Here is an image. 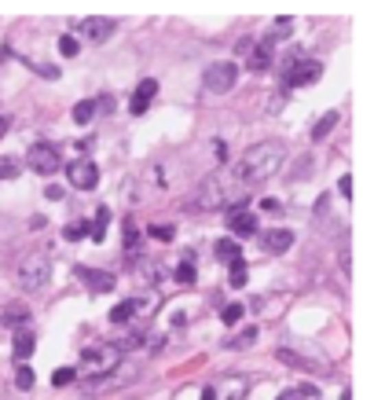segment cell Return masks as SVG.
<instances>
[{"mask_svg":"<svg viewBox=\"0 0 374 400\" xmlns=\"http://www.w3.org/2000/svg\"><path fill=\"white\" fill-rule=\"evenodd\" d=\"M283 162H286V143H279V140L253 143L250 151H246L239 162L231 165V180H235L239 191H246V187L264 184L268 176H275V173L283 169Z\"/></svg>","mask_w":374,"mask_h":400,"instance_id":"obj_1","label":"cell"},{"mask_svg":"<svg viewBox=\"0 0 374 400\" xmlns=\"http://www.w3.org/2000/svg\"><path fill=\"white\" fill-rule=\"evenodd\" d=\"M235 198H242V191L235 187L231 173H213L198 184V191H195L191 202H195L198 209H206V213H217V209H228Z\"/></svg>","mask_w":374,"mask_h":400,"instance_id":"obj_2","label":"cell"},{"mask_svg":"<svg viewBox=\"0 0 374 400\" xmlns=\"http://www.w3.org/2000/svg\"><path fill=\"white\" fill-rule=\"evenodd\" d=\"M121 364V353L114 349V342L110 345H92V349H84L81 353V367H73L81 378H92V382H100V378H110L114 375V367Z\"/></svg>","mask_w":374,"mask_h":400,"instance_id":"obj_3","label":"cell"},{"mask_svg":"<svg viewBox=\"0 0 374 400\" xmlns=\"http://www.w3.org/2000/svg\"><path fill=\"white\" fill-rule=\"evenodd\" d=\"M15 276H19V287L23 290H40L51 279V257L45 254V250H34V254H26L23 261H19Z\"/></svg>","mask_w":374,"mask_h":400,"instance_id":"obj_4","label":"cell"},{"mask_svg":"<svg viewBox=\"0 0 374 400\" xmlns=\"http://www.w3.org/2000/svg\"><path fill=\"white\" fill-rule=\"evenodd\" d=\"M319 78V62L316 59H301L297 51H290V59H286V78H283V89L290 92L297 85H308V81Z\"/></svg>","mask_w":374,"mask_h":400,"instance_id":"obj_5","label":"cell"},{"mask_svg":"<svg viewBox=\"0 0 374 400\" xmlns=\"http://www.w3.org/2000/svg\"><path fill=\"white\" fill-rule=\"evenodd\" d=\"M26 165L34 173H40V176H51V173L62 169V158H59V151L51 143H34L30 147V154H26Z\"/></svg>","mask_w":374,"mask_h":400,"instance_id":"obj_6","label":"cell"},{"mask_svg":"<svg viewBox=\"0 0 374 400\" xmlns=\"http://www.w3.org/2000/svg\"><path fill=\"white\" fill-rule=\"evenodd\" d=\"M235 81H239V67H235V62H213V67H206V73H202L206 92H228V89H235Z\"/></svg>","mask_w":374,"mask_h":400,"instance_id":"obj_7","label":"cell"},{"mask_svg":"<svg viewBox=\"0 0 374 400\" xmlns=\"http://www.w3.org/2000/svg\"><path fill=\"white\" fill-rule=\"evenodd\" d=\"M67 176H70V184L78 187V191H92V187H100V169H95L92 158H78V162H70Z\"/></svg>","mask_w":374,"mask_h":400,"instance_id":"obj_8","label":"cell"},{"mask_svg":"<svg viewBox=\"0 0 374 400\" xmlns=\"http://www.w3.org/2000/svg\"><path fill=\"white\" fill-rule=\"evenodd\" d=\"M73 272H78V279L84 283V287H89L92 294H103V290H114V276H110V272H100V268H89V265H78V268H73Z\"/></svg>","mask_w":374,"mask_h":400,"instance_id":"obj_9","label":"cell"},{"mask_svg":"<svg viewBox=\"0 0 374 400\" xmlns=\"http://www.w3.org/2000/svg\"><path fill=\"white\" fill-rule=\"evenodd\" d=\"M228 231L231 235H257V213H250V209H228Z\"/></svg>","mask_w":374,"mask_h":400,"instance_id":"obj_10","label":"cell"},{"mask_svg":"<svg viewBox=\"0 0 374 400\" xmlns=\"http://www.w3.org/2000/svg\"><path fill=\"white\" fill-rule=\"evenodd\" d=\"M114 34V23L110 19H103V15H89V19H81V37H89L92 45H103L106 37Z\"/></svg>","mask_w":374,"mask_h":400,"instance_id":"obj_11","label":"cell"},{"mask_svg":"<svg viewBox=\"0 0 374 400\" xmlns=\"http://www.w3.org/2000/svg\"><path fill=\"white\" fill-rule=\"evenodd\" d=\"M275 360H279V364H286V367H297V371H330V364H323V360H308V356H301V353H294V349H286V345H283V349L279 353H275Z\"/></svg>","mask_w":374,"mask_h":400,"instance_id":"obj_12","label":"cell"},{"mask_svg":"<svg viewBox=\"0 0 374 400\" xmlns=\"http://www.w3.org/2000/svg\"><path fill=\"white\" fill-rule=\"evenodd\" d=\"M272 51H275V40H272V37L257 40V45L250 48V70H253V73L272 70Z\"/></svg>","mask_w":374,"mask_h":400,"instance_id":"obj_13","label":"cell"},{"mask_svg":"<svg viewBox=\"0 0 374 400\" xmlns=\"http://www.w3.org/2000/svg\"><path fill=\"white\" fill-rule=\"evenodd\" d=\"M158 96V81L154 78H147V81H140V89L132 92V99H129V110L132 114H143L147 107H151V99Z\"/></svg>","mask_w":374,"mask_h":400,"instance_id":"obj_14","label":"cell"},{"mask_svg":"<svg viewBox=\"0 0 374 400\" xmlns=\"http://www.w3.org/2000/svg\"><path fill=\"white\" fill-rule=\"evenodd\" d=\"M264 250H268V254H286V250L294 246V235L290 231H283V228H275V231H264Z\"/></svg>","mask_w":374,"mask_h":400,"instance_id":"obj_15","label":"cell"},{"mask_svg":"<svg viewBox=\"0 0 374 400\" xmlns=\"http://www.w3.org/2000/svg\"><path fill=\"white\" fill-rule=\"evenodd\" d=\"M34 345H37L34 331L19 327V331H15V342H12V349H15V360H30V353H34Z\"/></svg>","mask_w":374,"mask_h":400,"instance_id":"obj_16","label":"cell"},{"mask_svg":"<svg viewBox=\"0 0 374 400\" xmlns=\"http://www.w3.org/2000/svg\"><path fill=\"white\" fill-rule=\"evenodd\" d=\"M253 342H257V327H246L239 334H231V338H224V349H250Z\"/></svg>","mask_w":374,"mask_h":400,"instance_id":"obj_17","label":"cell"},{"mask_svg":"<svg viewBox=\"0 0 374 400\" xmlns=\"http://www.w3.org/2000/svg\"><path fill=\"white\" fill-rule=\"evenodd\" d=\"M106 220H110V209H106V206H100V209H95V220H92V228H89L92 243H103V239H106Z\"/></svg>","mask_w":374,"mask_h":400,"instance_id":"obj_18","label":"cell"},{"mask_svg":"<svg viewBox=\"0 0 374 400\" xmlns=\"http://www.w3.org/2000/svg\"><path fill=\"white\" fill-rule=\"evenodd\" d=\"M4 323H12V327L19 331V327H26V323H30V309H26V305H8V309H4Z\"/></svg>","mask_w":374,"mask_h":400,"instance_id":"obj_19","label":"cell"},{"mask_svg":"<svg viewBox=\"0 0 374 400\" xmlns=\"http://www.w3.org/2000/svg\"><path fill=\"white\" fill-rule=\"evenodd\" d=\"M23 173V158L19 154H0V180H12Z\"/></svg>","mask_w":374,"mask_h":400,"instance_id":"obj_20","label":"cell"},{"mask_svg":"<svg viewBox=\"0 0 374 400\" xmlns=\"http://www.w3.org/2000/svg\"><path fill=\"white\" fill-rule=\"evenodd\" d=\"M136 316V301L129 298V301H121V305H114L110 309V323H117V327H121V323H129Z\"/></svg>","mask_w":374,"mask_h":400,"instance_id":"obj_21","label":"cell"},{"mask_svg":"<svg viewBox=\"0 0 374 400\" xmlns=\"http://www.w3.org/2000/svg\"><path fill=\"white\" fill-rule=\"evenodd\" d=\"M220 400H246V378L242 375L228 378V386H224V397Z\"/></svg>","mask_w":374,"mask_h":400,"instance_id":"obj_22","label":"cell"},{"mask_svg":"<svg viewBox=\"0 0 374 400\" xmlns=\"http://www.w3.org/2000/svg\"><path fill=\"white\" fill-rule=\"evenodd\" d=\"M334 125H338V110H327L323 118H319V121L312 125V140H323V136H327L330 129H334Z\"/></svg>","mask_w":374,"mask_h":400,"instance_id":"obj_23","label":"cell"},{"mask_svg":"<svg viewBox=\"0 0 374 400\" xmlns=\"http://www.w3.org/2000/svg\"><path fill=\"white\" fill-rule=\"evenodd\" d=\"M136 246H140V239H136V220L125 217V254L136 257Z\"/></svg>","mask_w":374,"mask_h":400,"instance_id":"obj_24","label":"cell"},{"mask_svg":"<svg viewBox=\"0 0 374 400\" xmlns=\"http://www.w3.org/2000/svg\"><path fill=\"white\" fill-rule=\"evenodd\" d=\"M92 114H95L92 99H81L78 107H73V121H78V125H89V121H92Z\"/></svg>","mask_w":374,"mask_h":400,"instance_id":"obj_25","label":"cell"},{"mask_svg":"<svg viewBox=\"0 0 374 400\" xmlns=\"http://www.w3.org/2000/svg\"><path fill=\"white\" fill-rule=\"evenodd\" d=\"M217 257H220V261H239V243H231V239H220V243H217Z\"/></svg>","mask_w":374,"mask_h":400,"instance_id":"obj_26","label":"cell"},{"mask_svg":"<svg viewBox=\"0 0 374 400\" xmlns=\"http://www.w3.org/2000/svg\"><path fill=\"white\" fill-rule=\"evenodd\" d=\"M62 235H67L70 243H78V239H84V235H89V224H84V220H73V224H67V228H62Z\"/></svg>","mask_w":374,"mask_h":400,"instance_id":"obj_27","label":"cell"},{"mask_svg":"<svg viewBox=\"0 0 374 400\" xmlns=\"http://www.w3.org/2000/svg\"><path fill=\"white\" fill-rule=\"evenodd\" d=\"M73 378H78L73 367H59V371H51V386H70Z\"/></svg>","mask_w":374,"mask_h":400,"instance_id":"obj_28","label":"cell"},{"mask_svg":"<svg viewBox=\"0 0 374 400\" xmlns=\"http://www.w3.org/2000/svg\"><path fill=\"white\" fill-rule=\"evenodd\" d=\"M15 386H19V389H23V393H26V389H30V386H34V371H30V367H26V364H19V371H15Z\"/></svg>","mask_w":374,"mask_h":400,"instance_id":"obj_29","label":"cell"},{"mask_svg":"<svg viewBox=\"0 0 374 400\" xmlns=\"http://www.w3.org/2000/svg\"><path fill=\"white\" fill-rule=\"evenodd\" d=\"M176 283H195V265H191V257L180 261V268H176Z\"/></svg>","mask_w":374,"mask_h":400,"instance_id":"obj_30","label":"cell"},{"mask_svg":"<svg viewBox=\"0 0 374 400\" xmlns=\"http://www.w3.org/2000/svg\"><path fill=\"white\" fill-rule=\"evenodd\" d=\"M231 287H246V261H231Z\"/></svg>","mask_w":374,"mask_h":400,"instance_id":"obj_31","label":"cell"},{"mask_svg":"<svg viewBox=\"0 0 374 400\" xmlns=\"http://www.w3.org/2000/svg\"><path fill=\"white\" fill-rule=\"evenodd\" d=\"M147 231H151L154 239H162V243H169V239L176 235V228H173V224H151V228H147Z\"/></svg>","mask_w":374,"mask_h":400,"instance_id":"obj_32","label":"cell"},{"mask_svg":"<svg viewBox=\"0 0 374 400\" xmlns=\"http://www.w3.org/2000/svg\"><path fill=\"white\" fill-rule=\"evenodd\" d=\"M220 320H224V323H239V320H242V305H224V309H220Z\"/></svg>","mask_w":374,"mask_h":400,"instance_id":"obj_33","label":"cell"},{"mask_svg":"<svg viewBox=\"0 0 374 400\" xmlns=\"http://www.w3.org/2000/svg\"><path fill=\"white\" fill-rule=\"evenodd\" d=\"M26 67L34 70V73H40V78H51V81L59 78V67H45V62H26Z\"/></svg>","mask_w":374,"mask_h":400,"instance_id":"obj_34","label":"cell"},{"mask_svg":"<svg viewBox=\"0 0 374 400\" xmlns=\"http://www.w3.org/2000/svg\"><path fill=\"white\" fill-rule=\"evenodd\" d=\"M59 51H62L67 59H73V56H78V37H62V40H59Z\"/></svg>","mask_w":374,"mask_h":400,"instance_id":"obj_35","label":"cell"},{"mask_svg":"<svg viewBox=\"0 0 374 400\" xmlns=\"http://www.w3.org/2000/svg\"><path fill=\"white\" fill-rule=\"evenodd\" d=\"M338 195H345V202L352 198V176H349V173L341 176V180H338Z\"/></svg>","mask_w":374,"mask_h":400,"instance_id":"obj_36","label":"cell"},{"mask_svg":"<svg viewBox=\"0 0 374 400\" xmlns=\"http://www.w3.org/2000/svg\"><path fill=\"white\" fill-rule=\"evenodd\" d=\"M92 107H95V110H103V114H114V99H110V96H103V99H95Z\"/></svg>","mask_w":374,"mask_h":400,"instance_id":"obj_37","label":"cell"},{"mask_svg":"<svg viewBox=\"0 0 374 400\" xmlns=\"http://www.w3.org/2000/svg\"><path fill=\"white\" fill-rule=\"evenodd\" d=\"M45 198H51V202H59V198H62V187H59V184H48V187H45Z\"/></svg>","mask_w":374,"mask_h":400,"instance_id":"obj_38","label":"cell"},{"mask_svg":"<svg viewBox=\"0 0 374 400\" xmlns=\"http://www.w3.org/2000/svg\"><path fill=\"white\" fill-rule=\"evenodd\" d=\"M202 400H217V386H206V389H202Z\"/></svg>","mask_w":374,"mask_h":400,"instance_id":"obj_39","label":"cell"},{"mask_svg":"<svg viewBox=\"0 0 374 400\" xmlns=\"http://www.w3.org/2000/svg\"><path fill=\"white\" fill-rule=\"evenodd\" d=\"M275 400H297V389H286V393H279Z\"/></svg>","mask_w":374,"mask_h":400,"instance_id":"obj_40","label":"cell"},{"mask_svg":"<svg viewBox=\"0 0 374 400\" xmlns=\"http://www.w3.org/2000/svg\"><path fill=\"white\" fill-rule=\"evenodd\" d=\"M8 125H12V118H4V114H0V136H8Z\"/></svg>","mask_w":374,"mask_h":400,"instance_id":"obj_41","label":"cell"}]
</instances>
